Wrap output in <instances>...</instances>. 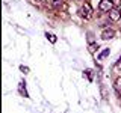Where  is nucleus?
<instances>
[{"mask_svg":"<svg viewBox=\"0 0 121 113\" xmlns=\"http://www.w3.org/2000/svg\"><path fill=\"white\" fill-rule=\"evenodd\" d=\"M20 92H21V93H23L24 97H27V92H26V89L23 88V83H21V86H20Z\"/></svg>","mask_w":121,"mask_h":113,"instance_id":"nucleus-9","label":"nucleus"},{"mask_svg":"<svg viewBox=\"0 0 121 113\" xmlns=\"http://www.w3.org/2000/svg\"><path fill=\"white\" fill-rule=\"evenodd\" d=\"M79 14H80V17L85 18V20H91L92 15H94V11H92V8H91L89 3H85V5L79 9Z\"/></svg>","mask_w":121,"mask_h":113,"instance_id":"nucleus-1","label":"nucleus"},{"mask_svg":"<svg viewBox=\"0 0 121 113\" xmlns=\"http://www.w3.org/2000/svg\"><path fill=\"white\" fill-rule=\"evenodd\" d=\"M98 50V45L97 44H91L89 45V53H95Z\"/></svg>","mask_w":121,"mask_h":113,"instance_id":"nucleus-5","label":"nucleus"},{"mask_svg":"<svg viewBox=\"0 0 121 113\" xmlns=\"http://www.w3.org/2000/svg\"><path fill=\"white\" fill-rule=\"evenodd\" d=\"M47 38L50 39V42H53V44L56 42V36H55V35H47Z\"/></svg>","mask_w":121,"mask_h":113,"instance_id":"nucleus-8","label":"nucleus"},{"mask_svg":"<svg viewBox=\"0 0 121 113\" xmlns=\"http://www.w3.org/2000/svg\"><path fill=\"white\" fill-rule=\"evenodd\" d=\"M109 18H111L112 21L121 20V9H118V8H112V9L109 11Z\"/></svg>","mask_w":121,"mask_h":113,"instance_id":"nucleus-3","label":"nucleus"},{"mask_svg":"<svg viewBox=\"0 0 121 113\" xmlns=\"http://www.w3.org/2000/svg\"><path fill=\"white\" fill-rule=\"evenodd\" d=\"M111 2L113 3V5H118V3H120V0H111Z\"/></svg>","mask_w":121,"mask_h":113,"instance_id":"nucleus-10","label":"nucleus"},{"mask_svg":"<svg viewBox=\"0 0 121 113\" xmlns=\"http://www.w3.org/2000/svg\"><path fill=\"white\" fill-rule=\"evenodd\" d=\"M52 3H53L56 8H59L60 5H62V0H52Z\"/></svg>","mask_w":121,"mask_h":113,"instance_id":"nucleus-7","label":"nucleus"},{"mask_svg":"<svg viewBox=\"0 0 121 113\" xmlns=\"http://www.w3.org/2000/svg\"><path fill=\"white\" fill-rule=\"evenodd\" d=\"M115 89H121V77H118V78H117V80H115Z\"/></svg>","mask_w":121,"mask_h":113,"instance_id":"nucleus-6","label":"nucleus"},{"mask_svg":"<svg viewBox=\"0 0 121 113\" xmlns=\"http://www.w3.org/2000/svg\"><path fill=\"white\" fill-rule=\"evenodd\" d=\"M112 8H113V3L111 0H101L100 5H98V9H100L101 12H109Z\"/></svg>","mask_w":121,"mask_h":113,"instance_id":"nucleus-2","label":"nucleus"},{"mask_svg":"<svg viewBox=\"0 0 121 113\" xmlns=\"http://www.w3.org/2000/svg\"><path fill=\"white\" fill-rule=\"evenodd\" d=\"M115 36V32H113L112 29H106L101 32V39H104V41H108V39H112V38Z\"/></svg>","mask_w":121,"mask_h":113,"instance_id":"nucleus-4","label":"nucleus"}]
</instances>
